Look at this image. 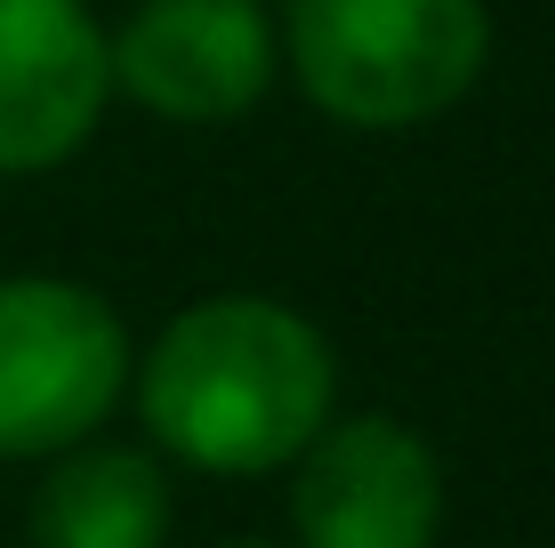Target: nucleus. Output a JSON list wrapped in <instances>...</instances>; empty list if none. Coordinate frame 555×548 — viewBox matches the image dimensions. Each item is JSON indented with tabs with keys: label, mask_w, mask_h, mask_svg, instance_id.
<instances>
[{
	"label": "nucleus",
	"mask_w": 555,
	"mask_h": 548,
	"mask_svg": "<svg viewBox=\"0 0 555 548\" xmlns=\"http://www.w3.org/2000/svg\"><path fill=\"white\" fill-rule=\"evenodd\" d=\"M153 451L202 476H274L338 420V355L298 307L218 291L178 307L129 371Z\"/></svg>",
	"instance_id": "obj_1"
},
{
	"label": "nucleus",
	"mask_w": 555,
	"mask_h": 548,
	"mask_svg": "<svg viewBox=\"0 0 555 548\" xmlns=\"http://www.w3.org/2000/svg\"><path fill=\"white\" fill-rule=\"evenodd\" d=\"M298 89L338 129H418L483 81V0H291L282 25Z\"/></svg>",
	"instance_id": "obj_2"
},
{
	"label": "nucleus",
	"mask_w": 555,
	"mask_h": 548,
	"mask_svg": "<svg viewBox=\"0 0 555 548\" xmlns=\"http://www.w3.org/2000/svg\"><path fill=\"white\" fill-rule=\"evenodd\" d=\"M129 323L73 275H0V460L89 444L129 395Z\"/></svg>",
	"instance_id": "obj_3"
},
{
	"label": "nucleus",
	"mask_w": 555,
	"mask_h": 548,
	"mask_svg": "<svg viewBox=\"0 0 555 548\" xmlns=\"http://www.w3.org/2000/svg\"><path fill=\"white\" fill-rule=\"evenodd\" d=\"M113 98L169 129L242 122L282 73V33L266 0H138L105 33Z\"/></svg>",
	"instance_id": "obj_4"
},
{
	"label": "nucleus",
	"mask_w": 555,
	"mask_h": 548,
	"mask_svg": "<svg viewBox=\"0 0 555 548\" xmlns=\"http://www.w3.org/2000/svg\"><path fill=\"white\" fill-rule=\"evenodd\" d=\"M298 548H435L443 540V460L411 420L354 411L291 460Z\"/></svg>",
	"instance_id": "obj_5"
},
{
	"label": "nucleus",
	"mask_w": 555,
	"mask_h": 548,
	"mask_svg": "<svg viewBox=\"0 0 555 548\" xmlns=\"http://www.w3.org/2000/svg\"><path fill=\"white\" fill-rule=\"evenodd\" d=\"M113 105L89 0H0V178H41L98 138Z\"/></svg>",
	"instance_id": "obj_6"
},
{
	"label": "nucleus",
	"mask_w": 555,
	"mask_h": 548,
	"mask_svg": "<svg viewBox=\"0 0 555 548\" xmlns=\"http://www.w3.org/2000/svg\"><path fill=\"white\" fill-rule=\"evenodd\" d=\"M169 476L138 444H73L49 460L33 493V548H162L169 540Z\"/></svg>",
	"instance_id": "obj_7"
},
{
	"label": "nucleus",
	"mask_w": 555,
	"mask_h": 548,
	"mask_svg": "<svg viewBox=\"0 0 555 548\" xmlns=\"http://www.w3.org/2000/svg\"><path fill=\"white\" fill-rule=\"evenodd\" d=\"M225 548H266V540H225Z\"/></svg>",
	"instance_id": "obj_8"
}]
</instances>
